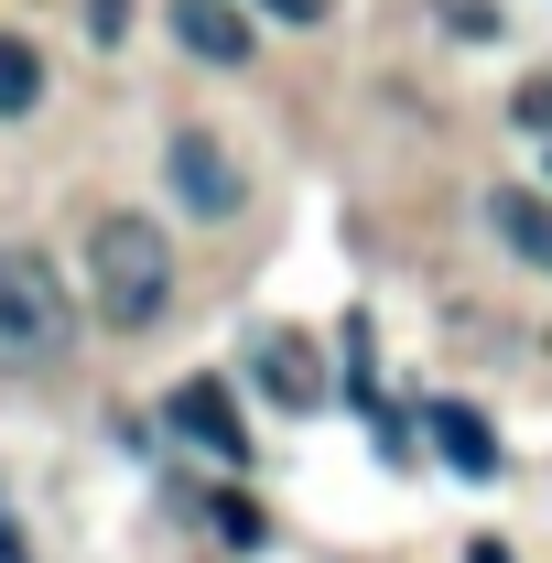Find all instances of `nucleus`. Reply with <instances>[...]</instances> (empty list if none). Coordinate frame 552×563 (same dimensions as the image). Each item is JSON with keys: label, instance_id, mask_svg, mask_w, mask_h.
Here are the masks:
<instances>
[{"label": "nucleus", "instance_id": "nucleus-14", "mask_svg": "<svg viewBox=\"0 0 552 563\" xmlns=\"http://www.w3.org/2000/svg\"><path fill=\"white\" fill-rule=\"evenodd\" d=\"M466 563H509V553H498V542H477V553H466Z\"/></svg>", "mask_w": 552, "mask_h": 563}, {"label": "nucleus", "instance_id": "nucleus-5", "mask_svg": "<svg viewBox=\"0 0 552 563\" xmlns=\"http://www.w3.org/2000/svg\"><path fill=\"white\" fill-rule=\"evenodd\" d=\"M174 196H185L196 217H239V163H228L207 131H185L174 141Z\"/></svg>", "mask_w": 552, "mask_h": 563}, {"label": "nucleus", "instance_id": "nucleus-9", "mask_svg": "<svg viewBox=\"0 0 552 563\" xmlns=\"http://www.w3.org/2000/svg\"><path fill=\"white\" fill-rule=\"evenodd\" d=\"M33 98H44V55H33L22 33H0V120H22Z\"/></svg>", "mask_w": 552, "mask_h": 563}, {"label": "nucleus", "instance_id": "nucleus-8", "mask_svg": "<svg viewBox=\"0 0 552 563\" xmlns=\"http://www.w3.org/2000/svg\"><path fill=\"white\" fill-rule=\"evenodd\" d=\"M433 444H444V455H455L466 477H498V433H487L466 401H444V412H433Z\"/></svg>", "mask_w": 552, "mask_h": 563}, {"label": "nucleus", "instance_id": "nucleus-3", "mask_svg": "<svg viewBox=\"0 0 552 563\" xmlns=\"http://www.w3.org/2000/svg\"><path fill=\"white\" fill-rule=\"evenodd\" d=\"M163 22H174V44L185 55H207V66H250V0H163Z\"/></svg>", "mask_w": 552, "mask_h": 563}, {"label": "nucleus", "instance_id": "nucleus-2", "mask_svg": "<svg viewBox=\"0 0 552 563\" xmlns=\"http://www.w3.org/2000/svg\"><path fill=\"white\" fill-rule=\"evenodd\" d=\"M76 347V314H66V282L44 250H0V368H55Z\"/></svg>", "mask_w": 552, "mask_h": 563}, {"label": "nucleus", "instance_id": "nucleus-13", "mask_svg": "<svg viewBox=\"0 0 552 563\" xmlns=\"http://www.w3.org/2000/svg\"><path fill=\"white\" fill-rule=\"evenodd\" d=\"M261 11H281V22H325V0H261Z\"/></svg>", "mask_w": 552, "mask_h": 563}, {"label": "nucleus", "instance_id": "nucleus-11", "mask_svg": "<svg viewBox=\"0 0 552 563\" xmlns=\"http://www.w3.org/2000/svg\"><path fill=\"white\" fill-rule=\"evenodd\" d=\"M520 120H531V131H552V76H531V87H520Z\"/></svg>", "mask_w": 552, "mask_h": 563}, {"label": "nucleus", "instance_id": "nucleus-4", "mask_svg": "<svg viewBox=\"0 0 552 563\" xmlns=\"http://www.w3.org/2000/svg\"><path fill=\"white\" fill-rule=\"evenodd\" d=\"M163 422H174L185 444H207V455H250V422H239V390H228V379H185V390L163 401Z\"/></svg>", "mask_w": 552, "mask_h": 563}, {"label": "nucleus", "instance_id": "nucleus-6", "mask_svg": "<svg viewBox=\"0 0 552 563\" xmlns=\"http://www.w3.org/2000/svg\"><path fill=\"white\" fill-rule=\"evenodd\" d=\"M487 228H498V250H520L531 272H552V196H531V185H498V196H487Z\"/></svg>", "mask_w": 552, "mask_h": 563}, {"label": "nucleus", "instance_id": "nucleus-7", "mask_svg": "<svg viewBox=\"0 0 552 563\" xmlns=\"http://www.w3.org/2000/svg\"><path fill=\"white\" fill-rule=\"evenodd\" d=\"M261 390H272V401H314V390H325L314 347H303V336H261Z\"/></svg>", "mask_w": 552, "mask_h": 563}, {"label": "nucleus", "instance_id": "nucleus-10", "mask_svg": "<svg viewBox=\"0 0 552 563\" xmlns=\"http://www.w3.org/2000/svg\"><path fill=\"white\" fill-rule=\"evenodd\" d=\"M217 542H239V553H250V542H261V509H250V498H217Z\"/></svg>", "mask_w": 552, "mask_h": 563}, {"label": "nucleus", "instance_id": "nucleus-1", "mask_svg": "<svg viewBox=\"0 0 552 563\" xmlns=\"http://www.w3.org/2000/svg\"><path fill=\"white\" fill-rule=\"evenodd\" d=\"M87 292H98V314L109 325H163V303H174V250H163V228L152 217H98L87 228Z\"/></svg>", "mask_w": 552, "mask_h": 563}, {"label": "nucleus", "instance_id": "nucleus-12", "mask_svg": "<svg viewBox=\"0 0 552 563\" xmlns=\"http://www.w3.org/2000/svg\"><path fill=\"white\" fill-rule=\"evenodd\" d=\"M87 33H131V0H87Z\"/></svg>", "mask_w": 552, "mask_h": 563}]
</instances>
